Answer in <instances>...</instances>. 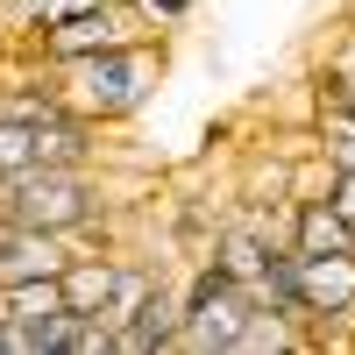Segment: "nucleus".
<instances>
[{
    "instance_id": "4",
    "label": "nucleus",
    "mask_w": 355,
    "mask_h": 355,
    "mask_svg": "<svg viewBox=\"0 0 355 355\" xmlns=\"http://www.w3.org/2000/svg\"><path fill=\"white\" fill-rule=\"evenodd\" d=\"M249 284H234L220 277L214 263H192V277L178 284V348H192V355H234V334L249 327Z\"/></svg>"
},
{
    "instance_id": "9",
    "label": "nucleus",
    "mask_w": 355,
    "mask_h": 355,
    "mask_svg": "<svg viewBox=\"0 0 355 355\" xmlns=\"http://www.w3.org/2000/svg\"><path fill=\"white\" fill-rule=\"evenodd\" d=\"M114 270H121V256H64V270H57L64 306L71 313H100L107 291H114Z\"/></svg>"
},
{
    "instance_id": "10",
    "label": "nucleus",
    "mask_w": 355,
    "mask_h": 355,
    "mask_svg": "<svg viewBox=\"0 0 355 355\" xmlns=\"http://www.w3.org/2000/svg\"><path fill=\"white\" fill-rule=\"evenodd\" d=\"M21 164H36V128L15 121V114H0V178L21 171Z\"/></svg>"
},
{
    "instance_id": "1",
    "label": "nucleus",
    "mask_w": 355,
    "mask_h": 355,
    "mask_svg": "<svg viewBox=\"0 0 355 355\" xmlns=\"http://www.w3.org/2000/svg\"><path fill=\"white\" fill-rule=\"evenodd\" d=\"M164 85V43H121V50H100V57H78V64L57 71V93L64 107H78L93 128H121L135 121L142 107L157 100Z\"/></svg>"
},
{
    "instance_id": "3",
    "label": "nucleus",
    "mask_w": 355,
    "mask_h": 355,
    "mask_svg": "<svg viewBox=\"0 0 355 355\" xmlns=\"http://www.w3.org/2000/svg\"><path fill=\"white\" fill-rule=\"evenodd\" d=\"M150 36L157 28H150V15H142L135 0H93V8L36 28V36H28V64L64 71V64H78V57H100V50H121V43H150Z\"/></svg>"
},
{
    "instance_id": "7",
    "label": "nucleus",
    "mask_w": 355,
    "mask_h": 355,
    "mask_svg": "<svg viewBox=\"0 0 355 355\" xmlns=\"http://www.w3.org/2000/svg\"><path fill=\"white\" fill-rule=\"evenodd\" d=\"M64 256H71L64 234H43V227H21V220H0V284L57 277V270H64Z\"/></svg>"
},
{
    "instance_id": "11",
    "label": "nucleus",
    "mask_w": 355,
    "mask_h": 355,
    "mask_svg": "<svg viewBox=\"0 0 355 355\" xmlns=\"http://www.w3.org/2000/svg\"><path fill=\"white\" fill-rule=\"evenodd\" d=\"M313 71H327V78H355V28H348V21L327 36V50H320V64H313Z\"/></svg>"
},
{
    "instance_id": "16",
    "label": "nucleus",
    "mask_w": 355,
    "mask_h": 355,
    "mask_svg": "<svg viewBox=\"0 0 355 355\" xmlns=\"http://www.w3.org/2000/svg\"><path fill=\"white\" fill-rule=\"evenodd\" d=\"M28 8H36V0H8V15H28Z\"/></svg>"
},
{
    "instance_id": "8",
    "label": "nucleus",
    "mask_w": 355,
    "mask_h": 355,
    "mask_svg": "<svg viewBox=\"0 0 355 355\" xmlns=\"http://www.w3.org/2000/svg\"><path fill=\"white\" fill-rule=\"evenodd\" d=\"M284 249H355V227L334 214L327 199H291L284 206Z\"/></svg>"
},
{
    "instance_id": "13",
    "label": "nucleus",
    "mask_w": 355,
    "mask_h": 355,
    "mask_svg": "<svg viewBox=\"0 0 355 355\" xmlns=\"http://www.w3.org/2000/svg\"><path fill=\"white\" fill-rule=\"evenodd\" d=\"M320 157L327 171H355V128H320Z\"/></svg>"
},
{
    "instance_id": "14",
    "label": "nucleus",
    "mask_w": 355,
    "mask_h": 355,
    "mask_svg": "<svg viewBox=\"0 0 355 355\" xmlns=\"http://www.w3.org/2000/svg\"><path fill=\"white\" fill-rule=\"evenodd\" d=\"M327 206L355 227V171H334V185H327Z\"/></svg>"
},
{
    "instance_id": "15",
    "label": "nucleus",
    "mask_w": 355,
    "mask_h": 355,
    "mask_svg": "<svg viewBox=\"0 0 355 355\" xmlns=\"http://www.w3.org/2000/svg\"><path fill=\"white\" fill-rule=\"evenodd\" d=\"M334 21H348V28H355V0H334Z\"/></svg>"
},
{
    "instance_id": "5",
    "label": "nucleus",
    "mask_w": 355,
    "mask_h": 355,
    "mask_svg": "<svg viewBox=\"0 0 355 355\" xmlns=\"http://www.w3.org/2000/svg\"><path fill=\"white\" fill-rule=\"evenodd\" d=\"M291 263H299V299L313 327L355 320V249H291Z\"/></svg>"
},
{
    "instance_id": "12",
    "label": "nucleus",
    "mask_w": 355,
    "mask_h": 355,
    "mask_svg": "<svg viewBox=\"0 0 355 355\" xmlns=\"http://www.w3.org/2000/svg\"><path fill=\"white\" fill-rule=\"evenodd\" d=\"M142 15H150V28L157 36H171V28H185L192 15H199V0H135Z\"/></svg>"
},
{
    "instance_id": "2",
    "label": "nucleus",
    "mask_w": 355,
    "mask_h": 355,
    "mask_svg": "<svg viewBox=\"0 0 355 355\" xmlns=\"http://www.w3.org/2000/svg\"><path fill=\"white\" fill-rule=\"evenodd\" d=\"M0 220H21V227H43V234H93L107 220V199H100V178L93 171H64V164H21L0 178Z\"/></svg>"
},
{
    "instance_id": "6",
    "label": "nucleus",
    "mask_w": 355,
    "mask_h": 355,
    "mask_svg": "<svg viewBox=\"0 0 355 355\" xmlns=\"http://www.w3.org/2000/svg\"><path fill=\"white\" fill-rule=\"evenodd\" d=\"M157 348H178V284L171 277H150L135 313L114 327V355H157Z\"/></svg>"
}]
</instances>
